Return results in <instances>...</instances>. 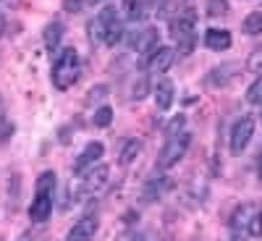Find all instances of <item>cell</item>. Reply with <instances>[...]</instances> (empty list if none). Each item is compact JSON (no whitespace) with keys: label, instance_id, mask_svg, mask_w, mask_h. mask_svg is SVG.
<instances>
[{"label":"cell","instance_id":"13","mask_svg":"<svg viewBox=\"0 0 262 241\" xmlns=\"http://www.w3.org/2000/svg\"><path fill=\"white\" fill-rule=\"evenodd\" d=\"M173 81L168 79H160L155 84V90H152V95H155V105H158V111H168V107L173 105Z\"/></svg>","mask_w":262,"mask_h":241},{"label":"cell","instance_id":"31","mask_svg":"<svg viewBox=\"0 0 262 241\" xmlns=\"http://www.w3.org/2000/svg\"><path fill=\"white\" fill-rule=\"evenodd\" d=\"M179 3L176 0H163L160 3V8H158V18H173L176 13H173V8H176Z\"/></svg>","mask_w":262,"mask_h":241},{"label":"cell","instance_id":"29","mask_svg":"<svg viewBox=\"0 0 262 241\" xmlns=\"http://www.w3.org/2000/svg\"><path fill=\"white\" fill-rule=\"evenodd\" d=\"M247 233L254 236V238L262 236V210H257V212L252 215V221H249V226H247Z\"/></svg>","mask_w":262,"mask_h":241},{"label":"cell","instance_id":"11","mask_svg":"<svg viewBox=\"0 0 262 241\" xmlns=\"http://www.w3.org/2000/svg\"><path fill=\"white\" fill-rule=\"evenodd\" d=\"M231 32L228 29H207L205 32V45L210 48V50H215V53H223V50H228L231 48Z\"/></svg>","mask_w":262,"mask_h":241},{"label":"cell","instance_id":"12","mask_svg":"<svg viewBox=\"0 0 262 241\" xmlns=\"http://www.w3.org/2000/svg\"><path fill=\"white\" fill-rule=\"evenodd\" d=\"M236 71H238L236 63H223V65H217V69H212V71L207 74V86H226V84L233 79Z\"/></svg>","mask_w":262,"mask_h":241},{"label":"cell","instance_id":"2","mask_svg":"<svg viewBox=\"0 0 262 241\" xmlns=\"http://www.w3.org/2000/svg\"><path fill=\"white\" fill-rule=\"evenodd\" d=\"M53 191H55V173L53 170L39 173L34 200L29 205V221L32 223H45L53 215Z\"/></svg>","mask_w":262,"mask_h":241},{"label":"cell","instance_id":"18","mask_svg":"<svg viewBox=\"0 0 262 241\" xmlns=\"http://www.w3.org/2000/svg\"><path fill=\"white\" fill-rule=\"evenodd\" d=\"M86 34H90V42L97 48V45H105V37H107V27L100 21V16H95L86 27Z\"/></svg>","mask_w":262,"mask_h":241},{"label":"cell","instance_id":"20","mask_svg":"<svg viewBox=\"0 0 262 241\" xmlns=\"http://www.w3.org/2000/svg\"><path fill=\"white\" fill-rule=\"evenodd\" d=\"M242 29H244L247 34H262V11H252V13L244 18Z\"/></svg>","mask_w":262,"mask_h":241},{"label":"cell","instance_id":"27","mask_svg":"<svg viewBox=\"0 0 262 241\" xmlns=\"http://www.w3.org/2000/svg\"><path fill=\"white\" fill-rule=\"evenodd\" d=\"M18 196H21V179L18 176H13L11 181H8V200H11V212L16 210V205H18Z\"/></svg>","mask_w":262,"mask_h":241},{"label":"cell","instance_id":"33","mask_svg":"<svg viewBox=\"0 0 262 241\" xmlns=\"http://www.w3.org/2000/svg\"><path fill=\"white\" fill-rule=\"evenodd\" d=\"M86 8V0H63V11L66 13H81Z\"/></svg>","mask_w":262,"mask_h":241},{"label":"cell","instance_id":"6","mask_svg":"<svg viewBox=\"0 0 262 241\" xmlns=\"http://www.w3.org/2000/svg\"><path fill=\"white\" fill-rule=\"evenodd\" d=\"M173 63H176V50L173 48H158L155 53H149L147 60H144L149 74H165Z\"/></svg>","mask_w":262,"mask_h":241},{"label":"cell","instance_id":"21","mask_svg":"<svg viewBox=\"0 0 262 241\" xmlns=\"http://www.w3.org/2000/svg\"><path fill=\"white\" fill-rule=\"evenodd\" d=\"M186 116H173L168 123H165V134H168V139H173V137H181V134H186Z\"/></svg>","mask_w":262,"mask_h":241},{"label":"cell","instance_id":"9","mask_svg":"<svg viewBox=\"0 0 262 241\" xmlns=\"http://www.w3.org/2000/svg\"><path fill=\"white\" fill-rule=\"evenodd\" d=\"M95 233H97V217L95 215H84L71 226L69 241H92Z\"/></svg>","mask_w":262,"mask_h":241},{"label":"cell","instance_id":"3","mask_svg":"<svg viewBox=\"0 0 262 241\" xmlns=\"http://www.w3.org/2000/svg\"><path fill=\"white\" fill-rule=\"evenodd\" d=\"M189 144H191V137H189V134H181V137L168 139L165 147H163V152H160V158H158V168H160V170H168V168H173L176 163H181L184 155L189 152Z\"/></svg>","mask_w":262,"mask_h":241},{"label":"cell","instance_id":"4","mask_svg":"<svg viewBox=\"0 0 262 241\" xmlns=\"http://www.w3.org/2000/svg\"><path fill=\"white\" fill-rule=\"evenodd\" d=\"M254 126H257L254 116H242L233 123V128H231V155H242L247 149V144L254 137Z\"/></svg>","mask_w":262,"mask_h":241},{"label":"cell","instance_id":"10","mask_svg":"<svg viewBox=\"0 0 262 241\" xmlns=\"http://www.w3.org/2000/svg\"><path fill=\"white\" fill-rule=\"evenodd\" d=\"M102 155H105V147H102V142H90L84 147V152L76 158V165H74V173H84L86 168H92L95 163H100L102 160Z\"/></svg>","mask_w":262,"mask_h":241},{"label":"cell","instance_id":"1","mask_svg":"<svg viewBox=\"0 0 262 241\" xmlns=\"http://www.w3.org/2000/svg\"><path fill=\"white\" fill-rule=\"evenodd\" d=\"M79 74H81V60H79V53L74 48H63L58 53V58L53 60V71H50V81L55 90L66 92L79 81Z\"/></svg>","mask_w":262,"mask_h":241},{"label":"cell","instance_id":"5","mask_svg":"<svg viewBox=\"0 0 262 241\" xmlns=\"http://www.w3.org/2000/svg\"><path fill=\"white\" fill-rule=\"evenodd\" d=\"M194 27H196V16H194L191 8L179 11L176 16L170 18V34H173V39H176V42H181L186 37H194Z\"/></svg>","mask_w":262,"mask_h":241},{"label":"cell","instance_id":"24","mask_svg":"<svg viewBox=\"0 0 262 241\" xmlns=\"http://www.w3.org/2000/svg\"><path fill=\"white\" fill-rule=\"evenodd\" d=\"M111 121H113V107H111V105H100L97 111H95L92 123H95L97 128H107V126H111Z\"/></svg>","mask_w":262,"mask_h":241},{"label":"cell","instance_id":"30","mask_svg":"<svg viewBox=\"0 0 262 241\" xmlns=\"http://www.w3.org/2000/svg\"><path fill=\"white\" fill-rule=\"evenodd\" d=\"M247 69H249V71H254V74H262V48L252 50V55H249V63H247Z\"/></svg>","mask_w":262,"mask_h":241},{"label":"cell","instance_id":"16","mask_svg":"<svg viewBox=\"0 0 262 241\" xmlns=\"http://www.w3.org/2000/svg\"><path fill=\"white\" fill-rule=\"evenodd\" d=\"M254 212H257V207H254V205H238V207L233 210V215H231V228H233V231L247 228Z\"/></svg>","mask_w":262,"mask_h":241},{"label":"cell","instance_id":"39","mask_svg":"<svg viewBox=\"0 0 262 241\" xmlns=\"http://www.w3.org/2000/svg\"><path fill=\"white\" fill-rule=\"evenodd\" d=\"M259 181H262V163H259Z\"/></svg>","mask_w":262,"mask_h":241},{"label":"cell","instance_id":"32","mask_svg":"<svg viewBox=\"0 0 262 241\" xmlns=\"http://www.w3.org/2000/svg\"><path fill=\"white\" fill-rule=\"evenodd\" d=\"M194 45H196V34H194V37H186V39H181V42H179V50H176V55H179V58L189 55V53L194 50Z\"/></svg>","mask_w":262,"mask_h":241},{"label":"cell","instance_id":"34","mask_svg":"<svg viewBox=\"0 0 262 241\" xmlns=\"http://www.w3.org/2000/svg\"><path fill=\"white\" fill-rule=\"evenodd\" d=\"M11 134H13V123L3 113H0V139H8Z\"/></svg>","mask_w":262,"mask_h":241},{"label":"cell","instance_id":"19","mask_svg":"<svg viewBox=\"0 0 262 241\" xmlns=\"http://www.w3.org/2000/svg\"><path fill=\"white\" fill-rule=\"evenodd\" d=\"M170 184H173L170 179H152L144 186V196H147V200H158L165 189H170Z\"/></svg>","mask_w":262,"mask_h":241},{"label":"cell","instance_id":"8","mask_svg":"<svg viewBox=\"0 0 262 241\" xmlns=\"http://www.w3.org/2000/svg\"><path fill=\"white\" fill-rule=\"evenodd\" d=\"M131 39H128V45L134 48L139 55H149V53H155L158 50V37H160V32L155 29V27H147L144 32H139V34H128Z\"/></svg>","mask_w":262,"mask_h":241},{"label":"cell","instance_id":"22","mask_svg":"<svg viewBox=\"0 0 262 241\" xmlns=\"http://www.w3.org/2000/svg\"><path fill=\"white\" fill-rule=\"evenodd\" d=\"M126 37V32H123V21L121 18H116L113 24H111V29H107V37H105V45H111V48H116L118 42Z\"/></svg>","mask_w":262,"mask_h":241},{"label":"cell","instance_id":"15","mask_svg":"<svg viewBox=\"0 0 262 241\" xmlns=\"http://www.w3.org/2000/svg\"><path fill=\"white\" fill-rule=\"evenodd\" d=\"M142 139H126V144H123V149H121V155H118V163L126 168V165H131L139 155H142Z\"/></svg>","mask_w":262,"mask_h":241},{"label":"cell","instance_id":"17","mask_svg":"<svg viewBox=\"0 0 262 241\" xmlns=\"http://www.w3.org/2000/svg\"><path fill=\"white\" fill-rule=\"evenodd\" d=\"M126 21H142L147 16V0H123Z\"/></svg>","mask_w":262,"mask_h":241},{"label":"cell","instance_id":"35","mask_svg":"<svg viewBox=\"0 0 262 241\" xmlns=\"http://www.w3.org/2000/svg\"><path fill=\"white\" fill-rule=\"evenodd\" d=\"M18 241H34V238H32V233H21V236H18Z\"/></svg>","mask_w":262,"mask_h":241},{"label":"cell","instance_id":"37","mask_svg":"<svg viewBox=\"0 0 262 241\" xmlns=\"http://www.w3.org/2000/svg\"><path fill=\"white\" fill-rule=\"evenodd\" d=\"M97 3H102V0H86V6H97Z\"/></svg>","mask_w":262,"mask_h":241},{"label":"cell","instance_id":"25","mask_svg":"<svg viewBox=\"0 0 262 241\" xmlns=\"http://www.w3.org/2000/svg\"><path fill=\"white\" fill-rule=\"evenodd\" d=\"M147 95H149V79L147 76H139L134 81V86H131V100L142 102V100H147Z\"/></svg>","mask_w":262,"mask_h":241},{"label":"cell","instance_id":"14","mask_svg":"<svg viewBox=\"0 0 262 241\" xmlns=\"http://www.w3.org/2000/svg\"><path fill=\"white\" fill-rule=\"evenodd\" d=\"M63 39V24L60 21H50V24L45 27V32H42V42H45V48L53 53Z\"/></svg>","mask_w":262,"mask_h":241},{"label":"cell","instance_id":"26","mask_svg":"<svg viewBox=\"0 0 262 241\" xmlns=\"http://www.w3.org/2000/svg\"><path fill=\"white\" fill-rule=\"evenodd\" d=\"M247 102L249 105H262V74H259V79L252 81V86L247 90Z\"/></svg>","mask_w":262,"mask_h":241},{"label":"cell","instance_id":"28","mask_svg":"<svg viewBox=\"0 0 262 241\" xmlns=\"http://www.w3.org/2000/svg\"><path fill=\"white\" fill-rule=\"evenodd\" d=\"M105 97H107V86H105V84H95L92 90L86 92V102H90V105H95V102H102Z\"/></svg>","mask_w":262,"mask_h":241},{"label":"cell","instance_id":"38","mask_svg":"<svg viewBox=\"0 0 262 241\" xmlns=\"http://www.w3.org/2000/svg\"><path fill=\"white\" fill-rule=\"evenodd\" d=\"M128 241H144V236H131Z\"/></svg>","mask_w":262,"mask_h":241},{"label":"cell","instance_id":"36","mask_svg":"<svg viewBox=\"0 0 262 241\" xmlns=\"http://www.w3.org/2000/svg\"><path fill=\"white\" fill-rule=\"evenodd\" d=\"M3 29H6V18H3V13H0V37H3Z\"/></svg>","mask_w":262,"mask_h":241},{"label":"cell","instance_id":"7","mask_svg":"<svg viewBox=\"0 0 262 241\" xmlns=\"http://www.w3.org/2000/svg\"><path fill=\"white\" fill-rule=\"evenodd\" d=\"M81 179H84V189H86V191H100V189H105L107 179H111V165L95 163L92 168H86V170L81 173Z\"/></svg>","mask_w":262,"mask_h":241},{"label":"cell","instance_id":"23","mask_svg":"<svg viewBox=\"0 0 262 241\" xmlns=\"http://www.w3.org/2000/svg\"><path fill=\"white\" fill-rule=\"evenodd\" d=\"M207 18H221V16H228L231 6H228V0H207Z\"/></svg>","mask_w":262,"mask_h":241}]
</instances>
